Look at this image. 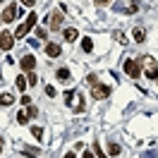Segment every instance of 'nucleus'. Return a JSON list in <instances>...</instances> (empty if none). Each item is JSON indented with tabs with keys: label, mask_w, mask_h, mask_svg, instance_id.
I'll use <instances>...</instances> for the list:
<instances>
[{
	"label": "nucleus",
	"mask_w": 158,
	"mask_h": 158,
	"mask_svg": "<svg viewBox=\"0 0 158 158\" xmlns=\"http://www.w3.org/2000/svg\"><path fill=\"white\" fill-rule=\"evenodd\" d=\"M65 158H74V151H67V153H65Z\"/></svg>",
	"instance_id": "32"
},
{
	"label": "nucleus",
	"mask_w": 158,
	"mask_h": 158,
	"mask_svg": "<svg viewBox=\"0 0 158 158\" xmlns=\"http://www.w3.org/2000/svg\"><path fill=\"white\" fill-rule=\"evenodd\" d=\"M62 10H55L53 15H50V31H58L60 29V24H62Z\"/></svg>",
	"instance_id": "7"
},
{
	"label": "nucleus",
	"mask_w": 158,
	"mask_h": 158,
	"mask_svg": "<svg viewBox=\"0 0 158 158\" xmlns=\"http://www.w3.org/2000/svg\"><path fill=\"white\" fill-rule=\"evenodd\" d=\"M81 158H96V153H94V151H84V153H81Z\"/></svg>",
	"instance_id": "30"
},
{
	"label": "nucleus",
	"mask_w": 158,
	"mask_h": 158,
	"mask_svg": "<svg viewBox=\"0 0 158 158\" xmlns=\"http://www.w3.org/2000/svg\"><path fill=\"white\" fill-rule=\"evenodd\" d=\"M132 39L137 41V43H141V41L146 39V31H144V29H134V31H132Z\"/></svg>",
	"instance_id": "15"
},
{
	"label": "nucleus",
	"mask_w": 158,
	"mask_h": 158,
	"mask_svg": "<svg viewBox=\"0 0 158 158\" xmlns=\"http://www.w3.org/2000/svg\"><path fill=\"white\" fill-rule=\"evenodd\" d=\"M46 94H48V96H50V98H53V96H58V91H55V89H53V86H46Z\"/></svg>",
	"instance_id": "28"
},
{
	"label": "nucleus",
	"mask_w": 158,
	"mask_h": 158,
	"mask_svg": "<svg viewBox=\"0 0 158 158\" xmlns=\"http://www.w3.org/2000/svg\"><path fill=\"white\" fill-rule=\"evenodd\" d=\"M27 113H29V118H36V115H39V108H36V106H29Z\"/></svg>",
	"instance_id": "26"
},
{
	"label": "nucleus",
	"mask_w": 158,
	"mask_h": 158,
	"mask_svg": "<svg viewBox=\"0 0 158 158\" xmlns=\"http://www.w3.org/2000/svg\"><path fill=\"white\" fill-rule=\"evenodd\" d=\"M94 153H96V156H98V158H108V156H106V153H103V151H101V146H98V141H96V144H94Z\"/></svg>",
	"instance_id": "23"
},
{
	"label": "nucleus",
	"mask_w": 158,
	"mask_h": 158,
	"mask_svg": "<svg viewBox=\"0 0 158 158\" xmlns=\"http://www.w3.org/2000/svg\"><path fill=\"white\" fill-rule=\"evenodd\" d=\"M91 96L96 101H103L110 96V86H106V84H96V86H91Z\"/></svg>",
	"instance_id": "4"
},
{
	"label": "nucleus",
	"mask_w": 158,
	"mask_h": 158,
	"mask_svg": "<svg viewBox=\"0 0 158 158\" xmlns=\"http://www.w3.org/2000/svg\"><path fill=\"white\" fill-rule=\"evenodd\" d=\"M122 153V148H120L118 141H110V146H108V156H120Z\"/></svg>",
	"instance_id": "14"
},
{
	"label": "nucleus",
	"mask_w": 158,
	"mask_h": 158,
	"mask_svg": "<svg viewBox=\"0 0 158 158\" xmlns=\"http://www.w3.org/2000/svg\"><path fill=\"white\" fill-rule=\"evenodd\" d=\"M22 106H31V96H22Z\"/></svg>",
	"instance_id": "29"
},
{
	"label": "nucleus",
	"mask_w": 158,
	"mask_h": 158,
	"mask_svg": "<svg viewBox=\"0 0 158 158\" xmlns=\"http://www.w3.org/2000/svg\"><path fill=\"white\" fill-rule=\"evenodd\" d=\"M29 113H27V110H19V113H17V122H19V125H27V122H29Z\"/></svg>",
	"instance_id": "16"
},
{
	"label": "nucleus",
	"mask_w": 158,
	"mask_h": 158,
	"mask_svg": "<svg viewBox=\"0 0 158 158\" xmlns=\"http://www.w3.org/2000/svg\"><path fill=\"white\" fill-rule=\"evenodd\" d=\"M46 55H48V58H58L60 55V46L58 43H48V46H46Z\"/></svg>",
	"instance_id": "9"
},
{
	"label": "nucleus",
	"mask_w": 158,
	"mask_h": 158,
	"mask_svg": "<svg viewBox=\"0 0 158 158\" xmlns=\"http://www.w3.org/2000/svg\"><path fill=\"white\" fill-rule=\"evenodd\" d=\"M22 2H24V5H27V7H31V5H34V2H36V0H22Z\"/></svg>",
	"instance_id": "31"
},
{
	"label": "nucleus",
	"mask_w": 158,
	"mask_h": 158,
	"mask_svg": "<svg viewBox=\"0 0 158 158\" xmlns=\"http://www.w3.org/2000/svg\"><path fill=\"white\" fill-rule=\"evenodd\" d=\"M125 72H127L132 79H137L139 74H141V62H139V60H134V58L125 60Z\"/></svg>",
	"instance_id": "2"
},
{
	"label": "nucleus",
	"mask_w": 158,
	"mask_h": 158,
	"mask_svg": "<svg viewBox=\"0 0 158 158\" xmlns=\"http://www.w3.org/2000/svg\"><path fill=\"white\" fill-rule=\"evenodd\" d=\"M156 81H158V77H156Z\"/></svg>",
	"instance_id": "35"
},
{
	"label": "nucleus",
	"mask_w": 158,
	"mask_h": 158,
	"mask_svg": "<svg viewBox=\"0 0 158 158\" xmlns=\"http://www.w3.org/2000/svg\"><path fill=\"white\" fill-rule=\"evenodd\" d=\"M46 36H48V31H46V29H41V27H39V29H36V39L46 41Z\"/></svg>",
	"instance_id": "22"
},
{
	"label": "nucleus",
	"mask_w": 158,
	"mask_h": 158,
	"mask_svg": "<svg viewBox=\"0 0 158 158\" xmlns=\"http://www.w3.org/2000/svg\"><path fill=\"white\" fill-rule=\"evenodd\" d=\"M12 46H15V34L2 31L0 34V50H12Z\"/></svg>",
	"instance_id": "5"
},
{
	"label": "nucleus",
	"mask_w": 158,
	"mask_h": 158,
	"mask_svg": "<svg viewBox=\"0 0 158 158\" xmlns=\"http://www.w3.org/2000/svg\"><path fill=\"white\" fill-rule=\"evenodd\" d=\"M77 36H79L77 29H65V31H62V39H65V41H77Z\"/></svg>",
	"instance_id": "11"
},
{
	"label": "nucleus",
	"mask_w": 158,
	"mask_h": 158,
	"mask_svg": "<svg viewBox=\"0 0 158 158\" xmlns=\"http://www.w3.org/2000/svg\"><path fill=\"white\" fill-rule=\"evenodd\" d=\"M34 67H36V58L34 55H24L22 58V72H34Z\"/></svg>",
	"instance_id": "8"
},
{
	"label": "nucleus",
	"mask_w": 158,
	"mask_h": 158,
	"mask_svg": "<svg viewBox=\"0 0 158 158\" xmlns=\"http://www.w3.org/2000/svg\"><path fill=\"white\" fill-rule=\"evenodd\" d=\"M115 41H120V43H122V46H125V43H127V36H125V34H122V31H118V34H115Z\"/></svg>",
	"instance_id": "24"
},
{
	"label": "nucleus",
	"mask_w": 158,
	"mask_h": 158,
	"mask_svg": "<svg viewBox=\"0 0 158 158\" xmlns=\"http://www.w3.org/2000/svg\"><path fill=\"white\" fill-rule=\"evenodd\" d=\"M55 77H58L60 81H65V84H67V81H69V69L67 67H60L58 72H55Z\"/></svg>",
	"instance_id": "12"
},
{
	"label": "nucleus",
	"mask_w": 158,
	"mask_h": 158,
	"mask_svg": "<svg viewBox=\"0 0 158 158\" xmlns=\"http://www.w3.org/2000/svg\"><path fill=\"white\" fill-rule=\"evenodd\" d=\"M81 50H84V53H91V50H94V41L91 39H81Z\"/></svg>",
	"instance_id": "17"
},
{
	"label": "nucleus",
	"mask_w": 158,
	"mask_h": 158,
	"mask_svg": "<svg viewBox=\"0 0 158 158\" xmlns=\"http://www.w3.org/2000/svg\"><path fill=\"white\" fill-rule=\"evenodd\" d=\"M15 15H17V2H10V5L2 10V17H0V19H2V24L12 22V19H15Z\"/></svg>",
	"instance_id": "6"
},
{
	"label": "nucleus",
	"mask_w": 158,
	"mask_h": 158,
	"mask_svg": "<svg viewBox=\"0 0 158 158\" xmlns=\"http://www.w3.org/2000/svg\"><path fill=\"white\" fill-rule=\"evenodd\" d=\"M86 84H91V86H96V84H98V79H96V74H89V77H86Z\"/></svg>",
	"instance_id": "25"
},
{
	"label": "nucleus",
	"mask_w": 158,
	"mask_h": 158,
	"mask_svg": "<svg viewBox=\"0 0 158 158\" xmlns=\"http://www.w3.org/2000/svg\"><path fill=\"white\" fill-rule=\"evenodd\" d=\"M27 81H29L31 86H34V84H39V77H36L34 72H29V74H27Z\"/></svg>",
	"instance_id": "20"
},
{
	"label": "nucleus",
	"mask_w": 158,
	"mask_h": 158,
	"mask_svg": "<svg viewBox=\"0 0 158 158\" xmlns=\"http://www.w3.org/2000/svg\"><path fill=\"white\" fill-rule=\"evenodd\" d=\"M0 153H2V137H0Z\"/></svg>",
	"instance_id": "33"
},
{
	"label": "nucleus",
	"mask_w": 158,
	"mask_h": 158,
	"mask_svg": "<svg viewBox=\"0 0 158 158\" xmlns=\"http://www.w3.org/2000/svg\"><path fill=\"white\" fill-rule=\"evenodd\" d=\"M27 84H29V81H27V77H24V74H19V77H17V89L24 91V89H27Z\"/></svg>",
	"instance_id": "19"
},
{
	"label": "nucleus",
	"mask_w": 158,
	"mask_h": 158,
	"mask_svg": "<svg viewBox=\"0 0 158 158\" xmlns=\"http://www.w3.org/2000/svg\"><path fill=\"white\" fill-rule=\"evenodd\" d=\"M74 98H77V94H74V91H65V96H62L65 106H72V108H74Z\"/></svg>",
	"instance_id": "13"
},
{
	"label": "nucleus",
	"mask_w": 158,
	"mask_h": 158,
	"mask_svg": "<svg viewBox=\"0 0 158 158\" xmlns=\"http://www.w3.org/2000/svg\"><path fill=\"white\" fill-rule=\"evenodd\" d=\"M36 19H39V17H36V12H31L29 17L22 22L19 27H17V31H15V39H24V36H27V34H29L34 27H36Z\"/></svg>",
	"instance_id": "1"
},
{
	"label": "nucleus",
	"mask_w": 158,
	"mask_h": 158,
	"mask_svg": "<svg viewBox=\"0 0 158 158\" xmlns=\"http://www.w3.org/2000/svg\"><path fill=\"white\" fill-rule=\"evenodd\" d=\"M31 134H34V137H36V139H41V137H43V129L34 125V127H31Z\"/></svg>",
	"instance_id": "21"
},
{
	"label": "nucleus",
	"mask_w": 158,
	"mask_h": 158,
	"mask_svg": "<svg viewBox=\"0 0 158 158\" xmlns=\"http://www.w3.org/2000/svg\"><path fill=\"white\" fill-rule=\"evenodd\" d=\"M0 24H2V19H0Z\"/></svg>",
	"instance_id": "34"
},
{
	"label": "nucleus",
	"mask_w": 158,
	"mask_h": 158,
	"mask_svg": "<svg viewBox=\"0 0 158 158\" xmlns=\"http://www.w3.org/2000/svg\"><path fill=\"white\" fill-rule=\"evenodd\" d=\"M141 62L146 65V77L156 81V77H158V65H156V60H153V58H148V55H146V58H141Z\"/></svg>",
	"instance_id": "3"
},
{
	"label": "nucleus",
	"mask_w": 158,
	"mask_h": 158,
	"mask_svg": "<svg viewBox=\"0 0 158 158\" xmlns=\"http://www.w3.org/2000/svg\"><path fill=\"white\" fill-rule=\"evenodd\" d=\"M77 103H74V110H77V113H81V110H84V108H86V103H84V96H81V94H79V96H77Z\"/></svg>",
	"instance_id": "18"
},
{
	"label": "nucleus",
	"mask_w": 158,
	"mask_h": 158,
	"mask_svg": "<svg viewBox=\"0 0 158 158\" xmlns=\"http://www.w3.org/2000/svg\"><path fill=\"white\" fill-rule=\"evenodd\" d=\"M110 2H113V0H96V5H98V7H108Z\"/></svg>",
	"instance_id": "27"
},
{
	"label": "nucleus",
	"mask_w": 158,
	"mask_h": 158,
	"mask_svg": "<svg viewBox=\"0 0 158 158\" xmlns=\"http://www.w3.org/2000/svg\"><path fill=\"white\" fill-rule=\"evenodd\" d=\"M15 103V96H12L10 91H2L0 94V106H12Z\"/></svg>",
	"instance_id": "10"
}]
</instances>
